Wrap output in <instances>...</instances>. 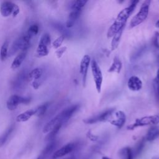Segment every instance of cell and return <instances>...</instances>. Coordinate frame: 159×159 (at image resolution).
I'll list each match as a JSON object with an SVG mask.
<instances>
[{
  "instance_id": "cell-25",
  "label": "cell",
  "mask_w": 159,
  "mask_h": 159,
  "mask_svg": "<svg viewBox=\"0 0 159 159\" xmlns=\"http://www.w3.org/2000/svg\"><path fill=\"white\" fill-rule=\"evenodd\" d=\"M55 146H56V142L54 140L50 142V143L42 150L40 154L42 155L43 157H46L54 150V148H55Z\"/></svg>"
},
{
  "instance_id": "cell-39",
  "label": "cell",
  "mask_w": 159,
  "mask_h": 159,
  "mask_svg": "<svg viewBox=\"0 0 159 159\" xmlns=\"http://www.w3.org/2000/svg\"><path fill=\"white\" fill-rule=\"evenodd\" d=\"M156 94H157V99L159 100V83H158V85H157V87Z\"/></svg>"
},
{
  "instance_id": "cell-8",
  "label": "cell",
  "mask_w": 159,
  "mask_h": 159,
  "mask_svg": "<svg viewBox=\"0 0 159 159\" xmlns=\"http://www.w3.org/2000/svg\"><path fill=\"white\" fill-rule=\"evenodd\" d=\"M90 62H91V58L88 55H84L80 61V72L82 77V82H83V86H84L86 84L87 72H88V69L90 64Z\"/></svg>"
},
{
  "instance_id": "cell-3",
  "label": "cell",
  "mask_w": 159,
  "mask_h": 159,
  "mask_svg": "<svg viewBox=\"0 0 159 159\" xmlns=\"http://www.w3.org/2000/svg\"><path fill=\"white\" fill-rule=\"evenodd\" d=\"M31 37L26 33L16 39L12 43L9 51V55H14L18 50L25 51L30 47Z\"/></svg>"
},
{
  "instance_id": "cell-44",
  "label": "cell",
  "mask_w": 159,
  "mask_h": 159,
  "mask_svg": "<svg viewBox=\"0 0 159 159\" xmlns=\"http://www.w3.org/2000/svg\"><path fill=\"white\" fill-rule=\"evenodd\" d=\"M63 159H73V158H70V157H68V158H63Z\"/></svg>"
},
{
  "instance_id": "cell-43",
  "label": "cell",
  "mask_w": 159,
  "mask_h": 159,
  "mask_svg": "<svg viewBox=\"0 0 159 159\" xmlns=\"http://www.w3.org/2000/svg\"><path fill=\"white\" fill-rule=\"evenodd\" d=\"M102 159H111V158H109V157H103L102 158Z\"/></svg>"
},
{
  "instance_id": "cell-41",
  "label": "cell",
  "mask_w": 159,
  "mask_h": 159,
  "mask_svg": "<svg viewBox=\"0 0 159 159\" xmlns=\"http://www.w3.org/2000/svg\"><path fill=\"white\" fill-rule=\"evenodd\" d=\"M45 157H43L42 155H40L37 158V159H45Z\"/></svg>"
},
{
  "instance_id": "cell-42",
  "label": "cell",
  "mask_w": 159,
  "mask_h": 159,
  "mask_svg": "<svg viewBox=\"0 0 159 159\" xmlns=\"http://www.w3.org/2000/svg\"><path fill=\"white\" fill-rule=\"evenodd\" d=\"M155 27L157 28H159V20H158L155 23Z\"/></svg>"
},
{
  "instance_id": "cell-27",
  "label": "cell",
  "mask_w": 159,
  "mask_h": 159,
  "mask_svg": "<svg viewBox=\"0 0 159 159\" xmlns=\"http://www.w3.org/2000/svg\"><path fill=\"white\" fill-rule=\"evenodd\" d=\"M8 46H9V42L6 40L1 46V51H0V59L1 61H4L8 54Z\"/></svg>"
},
{
  "instance_id": "cell-28",
  "label": "cell",
  "mask_w": 159,
  "mask_h": 159,
  "mask_svg": "<svg viewBox=\"0 0 159 159\" xmlns=\"http://www.w3.org/2000/svg\"><path fill=\"white\" fill-rule=\"evenodd\" d=\"M86 2H87V1H83V0H78V1H72L71 4V9L82 10V8L84 6Z\"/></svg>"
},
{
  "instance_id": "cell-14",
  "label": "cell",
  "mask_w": 159,
  "mask_h": 159,
  "mask_svg": "<svg viewBox=\"0 0 159 159\" xmlns=\"http://www.w3.org/2000/svg\"><path fill=\"white\" fill-rule=\"evenodd\" d=\"M115 114H116V119L110 120V123L112 125L120 129L124 125V124L125 122V120H126L125 114L123 111H117Z\"/></svg>"
},
{
  "instance_id": "cell-33",
  "label": "cell",
  "mask_w": 159,
  "mask_h": 159,
  "mask_svg": "<svg viewBox=\"0 0 159 159\" xmlns=\"http://www.w3.org/2000/svg\"><path fill=\"white\" fill-rule=\"evenodd\" d=\"M66 47H60L59 48H58L56 51H55V54L57 57L58 58H60L62 57V55H63V53L65 52V51L66 50Z\"/></svg>"
},
{
  "instance_id": "cell-20",
  "label": "cell",
  "mask_w": 159,
  "mask_h": 159,
  "mask_svg": "<svg viewBox=\"0 0 159 159\" xmlns=\"http://www.w3.org/2000/svg\"><path fill=\"white\" fill-rule=\"evenodd\" d=\"M123 30H124V28L120 29L119 32H117L113 36V38L111 41V50H114L117 48L119 43L120 42V40L122 32H123Z\"/></svg>"
},
{
  "instance_id": "cell-7",
  "label": "cell",
  "mask_w": 159,
  "mask_h": 159,
  "mask_svg": "<svg viewBox=\"0 0 159 159\" xmlns=\"http://www.w3.org/2000/svg\"><path fill=\"white\" fill-rule=\"evenodd\" d=\"M114 111V109H113L106 110L97 115H95L88 119H84L83 122L87 124H94L98 122L106 121L109 119L111 116H112Z\"/></svg>"
},
{
  "instance_id": "cell-26",
  "label": "cell",
  "mask_w": 159,
  "mask_h": 159,
  "mask_svg": "<svg viewBox=\"0 0 159 159\" xmlns=\"http://www.w3.org/2000/svg\"><path fill=\"white\" fill-rule=\"evenodd\" d=\"M48 106H49V103L45 102V103L38 106L37 108H35V116H36L37 117H42L46 112Z\"/></svg>"
},
{
  "instance_id": "cell-16",
  "label": "cell",
  "mask_w": 159,
  "mask_h": 159,
  "mask_svg": "<svg viewBox=\"0 0 159 159\" xmlns=\"http://www.w3.org/2000/svg\"><path fill=\"white\" fill-rule=\"evenodd\" d=\"M35 114V109L27 110L22 113H20L16 117V121L17 122H23L27 121L32 116Z\"/></svg>"
},
{
  "instance_id": "cell-24",
  "label": "cell",
  "mask_w": 159,
  "mask_h": 159,
  "mask_svg": "<svg viewBox=\"0 0 159 159\" xmlns=\"http://www.w3.org/2000/svg\"><path fill=\"white\" fill-rule=\"evenodd\" d=\"M14 129V125H11L6 130V132L2 134L1 136H0V147L2 146L5 142H6V140H7L9 136L11 135V134L12 133V132L13 131Z\"/></svg>"
},
{
  "instance_id": "cell-12",
  "label": "cell",
  "mask_w": 159,
  "mask_h": 159,
  "mask_svg": "<svg viewBox=\"0 0 159 159\" xmlns=\"http://www.w3.org/2000/svg\"><path fill=\"white\" fill-rule=\"evenodd\" d=\"M80 106L79 104H74L73 106H71L64 110H63L60 113L62 116V120H63V124L66 123L73 115V114L78 111L79 109Z\"/></svg>"
},
{
  "instance_id": "cell-23",
  "label": "cell",
  "mask_w": 159,
  "mask_h": 159,
  "mask_svg": "<svg viewBox=\"0 0 159 159\" xmlns=\"http://www.w3.org/2000/svg\"><path fill=\"white\" fill-rule=\"evenodd\" d=\"M42 73L43 70L42 68H35L29 73V77L30 79L34 80V81H37L42 76Z\"/></svg>"
},
{
  "instance_id": "cell-21",
  "label": "cell",
  "mask_w": 159,
  "mask_h": 159,
  "mask_svg": "<svg viewBox=\"0 0 159 159\" xmlns=\"http://www.w3.org/2000/svg\"><path fill=\"white\" fill-rule=\"evenodd\" d=\"M61 125H62L61 124H59L57 126H55L50 132H49L48 134H47V135L45 137V140L47 141V142L53 141L54 140L55 137H56L57 134L59 132Z\"/></svg>"
},
{
  "instance_id": "cell-17",
  "label": "cell",
  "mask_w": 159,
  "mask_h": 159,
  "mask_svg": "<svg viewBox=\"0 0 159 159\" xmlns=\"http://www.w3.org/2000/svg\"><path fill=\"white\" fill-rule=\"evenodd\" d=\"M25 57H26V52L24 51V52L20 53L14 59L13 61L12 62L11 68L12 70H16V69L19 68L20 66L21 65V64L22 63V62L24 61V59L25 58Z\"/></svg>"
},
{
  "instance_id": "cell-6",
  "label": "cell",
  "mask_w": 159,
  "mask_h": 159,
  "mask_svg": "<svg viewBox=\"0 0 159 159\" xmlns=\"http://www.w3.org/2000/svg\"><path fill=\"white\" fill-rule=\"evenodd\" d=\"M30 102V98H24L19 95L14 94L11 96L7 101L6 106L9 111L15 110L19 104H28Z\"/></svg>"
},
{
  "instance_id": "cell-1",
  "label": "cell",
  "mask_w": 159,
  "mask_h": 159,
  "mask_svg": "<svg viewBox=\"0 0 159 159\" xmlns=\"http://www.w3.org/2000/svg\"><path fill=\"white\" fill-rule=\"evenodd\" d=\"M139 2V1H132L128 7L123 9L119 13L114 22L109 28L107 33V36L108 38L113 37L120 29L124 28L127 20L133 12Z\"/></svg>"
},
{
  "instance_id": "cell-10",
  "label": "cell",
  "mask_w": 159,
  "mask_h": 159,
  "mask_svg": "<svg viewBox=\"0 0 159 159\" xmlns=\"http://www.w3.org/2000/svg\"><path fill=\"white\" fill-rule=\"evenodd\" d=\"M129 89L133 91H140L142 88V81L137 76H132L127 81Z\"/></svg>"
},
{
  "instance_id": "cell-31",
  "label": "cell",
  "mask_w": 159,
  "mask_h": 159,
  "mask_svg": "<svg viewBox=\"0 0 159 159\" xmlns=\"http://www.w3.org/2000/svg\"><path fill=\"white\" fill-rule=\"evenodd\" d=\"M124 159H132V153L130 148L125 147L122 150Z\"/></svg>"
},
{
  "instance_id": "cell-15",
  "label": "cell",
  "mask_w": 159,
  "mask_h": 159,
  "mask_svg": "<svg viewBox=\"0 0 159 159\" xmlns=\"http://www.w3.org/2000/svg\"><path fill=\"white\" fill-rule=\"evenodd\" d=\"M81 11V9H71L66 22V27L67 28H71L74 25L76 20L80 17Z\"/></svg>"
},
{
  "instance_id": "cell-37",
  "label": "cell",
  "mask_w": 159,
  "mask_h": 159,
  "mask_svg": "<svg viewBox=\"0 0 159 159\" xmlns=\"http://www.w3.org/2000/svg\"><path fill=\"white\" fill-rule=\"evenodd\" d=\"M86 135H87V137H88L91 140H92V141H96V140H97V139H98V137L96 136V135H93L90 131H89V132L87 133Z\"/></svg>"
},
{
  "instance_id": "cell-9",
  "label": "cell",
  "mask_w": 159,
  "mask_h": 159,
  "mask_svg": "<svg viewBox=\"0 0 159 159\" xmlns=\"http://www.w3.org/2000/svg\"><path fill=\"white\" fill-rule=\"evenodd\" d=\"M59 124H63V120L61 113H59L55 117L52 119L50 121H48L43 127L42 132L43 133H48L50 132L55 126H57Z\"/></svg>"
},
{
  "instance_id": "cell-36",
  "label": "cell",
  "mask_w": 159,
  "mask_h": 159,
  "mask_svg": "<svg viewBox=\"0 0 159 159\" xmlns=\"http://www.w3.org/2000/svg\"><path fill=\"white\" fill-rule=\"evenodd\" d=\"M19 12H20V9L19 6L15 4L13 11H12V13L13 14V17H16L19 13Z\"/></svg>"
},
{
  "instance_id": "cell-22",
  "label": "cell",
  "mask_w": 159,
  "mask_h": 159,
  "mask_svg": "<svg viewBox=\"0 0 159 159\" xmlns=\"http://www.w3.org/2000/svg\"><path fill=\"white\" fill-rule=\"evenodd\" d=\"M48 47H47L44 45L39 43L38 47L37 48L35 55L38 57H42L48 55V54L49 53V50H48Z\"/></svg>"
},
{
  "instance_id": "cell-35",
  "label": "cell",
  "mask_w": 159,
  "mask_h": 159,
  "mask_svg": "<svg viewBox=\"0 0 159 159\" xmlns=\"http://www.w3.org/2000/svg\"><path fill=\"white\" fill-rule=\"evenodd\" d=\"M144 145V140H142L138 144L137 147V148H136V152L137 153H139L141 152V150H142V148Z\"/></svg>"
},
{
  "instance_id": "cell-32",
  "label": "cell",
  "mask_w": 159,
  "mask_h": 159,
  "mask_svg": "<svg viewBox=\"0 0 159 159\" xmlns=\"http://www.w3.org/2000/svg\"><path fill=\"white\" fill-rule=\"evenodd\" d=\"M39 32V26L37 24H33L30 26V27L28 29L27 34L29 35H30L31 37L34 35H35Z\"/></svg>"
},
{
  "instance_id": "cell-2",
  "label": "cell",
  "mask_w": 159,
  "mask_h": 159,
  "mask_svg": "<svg viewBox=\"0 0 159 159\" xmlns=\"http://www.w3.org/2000/svg\"><path fill=\"white\" fill-rule=\"evenodd\" d=\"M151 1L146 0L142 3L139 11L132 19L130 22V27L133 28L143 22L147 17L149 12V7Z\"/></svg>"
},
{
  "instance_id": "cell-38",
  "label": "cell",
  "mask_w": 159,
  "mask_h": 159,
  "mask_svg": "<svg viewBox=\"0 0 159 159\" xmlns=\"http://www.w3.org/2000/svg\"><path fill=\"white\" fill-rule=\"evenodd\" d=\"M40 85V83H39L37 81H34L33 83H32V86H33V88H34V89H38V88H39Z\"/></svg>"
},
{
  "instance_id": "cell-5",
  "label": "cell",
  "mask_w": 159,
  "mask_h": 159,
  "mask_svg": "<svg viewBox=\"0 0 159 159\" xmlns=\"http://www.w3.org/2000/svg\"><path fill=\"white\" fill-rule=\"evenodd\" d=\"M91 67L96 89L98 93H100L102 83V75L101 70L95 60H92L91 63Z\"/></svg>"
},
{
  "instance_id": "cell-29",
  "label": "cell",
  "mask_w": 159,
  "mask_h": 159,
  "mask_svg": "<svg viewBox=\"0 0 159 159\" xmlns=\"http://www.w3.org/2000/svg\"><path fill=\"white\" fill-rule=\"evenodd\" d=\"M50 42H51V39H50V35L48 33H45L41 37L39 43L48 47L50 45Z\"/></svg>"
},
{
  "instance_id": "cell-34",
  "label": "cell",
  "mask_w": 159,
  "mask_h": 159,
  "mask_svg": "<svg viewBox=\"0 0 159 159\" xmlns=\"http://www.w3.org/2000/svg\"><path fill=\"white\" fill-rule=\"evenodd\" d=\"M158 37H159V33L158 32H155V35L153 38V43L155 47L159 48V43H158Z\"/></svg>"
},
{
  "instance_id": "cell-19",
  "label": "cell",
  "mask_w": 159,
  "mask_h": 159,
  "mask_svg": "<svg viewBox=\"0 0 159 159\" xmlns=\"http://www.w3.org/2000/svg\"><path fill=\"white\" fill-rule=\"evenodd\" d=\"M159 137V129L156 126L151 127L146 135V140L148 142L153 141Z\"/></svg>"
},
{
  "instance_id": "cell-13",
  "label": "cell",
  "mask_w": 159,
  "mask_h": 159,
  "mask_svg": "<svg viewBox=\"0 0 159 159\" xmlns=\"http://www.w3.org/2000/svg\"><path fill=\"white\" fill-rule=\"evenodd\" d=\"M15 4L11 1L2 2L0 6V12L1 15L4 17L9 16L12 13Z\"/></svg>"
},
{
  "instance_id": "cell-11",
  "label": "cell",
  "mask_w": 159,
  "mask_h": 159,
  "mask_svg": "<svg viewBox=\"0 0 159 159\" xmlns=\"http://www.w3.org/2000/svg\"><path fill=\"white\" fill-rule=\"evenodd\" d=\"M74 147L75 145H74V143H69L66 144L65 145L63 146L61 148H60V149L57 150L56 152H54L52 156V158L56 159L68 154L73 150Z\"/></svg>"
},
{
  "instance_id": "cell-40",
  "label": "cell",
  "mask_w": 159,
  "mask_h": 159,
  "mask_svg": "<svg viewBox=\"0 0 159 159\" xmlns=\"http://www.w3.org/2000/svg\"><path fill=\"white\" fill-rule=\"evenodd\" d=\"M155 81H156L157 83H159V69L158 70V71H157V76H156Z\"/></svg>"
},
{
  "instance_id": "cell-30",
  "label": "cell",
  "mask_w": 159,
  "mask_h": 159,
  "mask_svg": "<svg viewBox=\"0 0 159 159\" xmlns=\"http://www.w3.org/2000/svg\"><path fill=\"white\" fill-rule=\"evenodd\" d=\"M65 37L61 35L60 37H58L57 39H56L52 43V46L55 49H58L60 47V46L61 45L63 40H64Z\"/></svg>"
},
{
  "instance_id": "cell-45",
  "label": "cell",
  "mask_w": 159,
  "mask_h": 159,
  "mask_svg": "<svg viewBox=\"0 0 159 159\" xmlns=\"http://www.w3.org/2000/svg\"><path fill=\"white\" fill-rule=\"evenodd\" d=\"M153 159H159V158H156V157H155V158H153Z\"/></svg>"
},
{
  "instance_id": "cell-18",
  "label": "cell",
  "mask_w": 159,
  "mask_h": 159,
  "mask_svg": "<svg viewBox=\"0 0 159 159\" xmlns=\"http://www.w3.org/2000/svg\"><path fill=\"white\" fill-rule=\"evenodd\" d=\"M122 62L120 61L119 57L116 56L114 58L113 61L107 71L109 73L115 72V73H120V71L122 69Z\"/></svg>"
},
{
  "instance_id": "cell-4",
  "label": "cell",
  "mask_w": 159,
  "mask_h": 159,
  "mask_svg": "<svg viewBox=\"0 0 159 159\" xmlns=\"http://www.w3.org/2000/svg\"><path fill=\"white\" fill-rule=\"evenodd\" d=\"M159 123V113L149 116H145L138 118L134 123L129 125L127 127L128 130H134L136 127H142L148 125H155Z\"/></svg>"
}]
</instances>
